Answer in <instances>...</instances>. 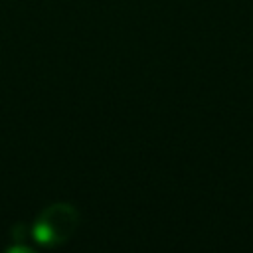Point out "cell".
Segmentation results:
<instances>
[{"label": "cell", "mask_w": 253, "mask_h": 253, "mask_svg": "<svg viewBox=\"0 0 253 253\" xmlns=\"http://www.w3.org/2000/svg\"><path fill=\"white\" fill-rule=\"evenodd\" d=\"M79 227V211L69 202L45 206L30 225L32 239L42 247H57L65 243Z\"/></svg>", "instance_id": "cell-1"}]
</instances>
